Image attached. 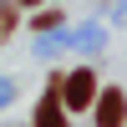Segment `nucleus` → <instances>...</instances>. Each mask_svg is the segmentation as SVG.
<instances>
[{
	"instance_id": "1",
	"label": "nucleus",
	"mask_w": 127,
	"mask_h": 127,
	"mask_svg": "<svg viewBox=\"0 0 127 127\" xmlns=\"http://www.w3.org/2000/svg\"><path fill=\"white\" fill-rule=\"evenodd\" d=\"M122 122H127V97L117 87H107L97 97V127H122Z\"/></svg>"
},
{
	"instance_id": "2",
	"label": "nucleus",
	"mask_w": 127,
	"mask_h": 127,
	"mask_svg": "<svg viewBox=\"0 0 127 127\" xmlns=\"http://www.w3.org/2000/svg\"><path fill=\"white\" fill-rule=\"evenodd\" d=\"M92 97H97V76H92V71H71V81H66V107L81 112V107H92Z\"/></svg>"
},
{
	"instance_id": "3",
	"label": "nucleus",
	"mask_w": 127,
	"mask_h": 127,
	"mask_svg": "<svg viewBox=\"0 0 127 127\" xmlns=\"http://www.w3.org/2000/svg\"><path fill=\"white\" fill-rule=\"evenodd\" d=\"M36 127H66V117H61V87L46 92V102H41V112H36Z\"/></svg>"
},
{
	"instance_id": "4",
	"label": "nucleus",
	"mask_w": 127,
	"mask_h": 127,
	"mask_svg": "<svg viewBox=\"0 0 127 127\" xmlns=\"http://www.w3.org/2000/svg\"><path fill=\"white\" fill-rule=\"evenodd\" d=\"M10 20H15V15H10V10H0V41L10 36Z\"/></svg>"
},
{
	"instance_id": "5",
	"label": "nucleus",
	"mask_w": 127,
	"mask_h": 127,
	"mask_svg": "<svg viewBox=\"0 0 127 127\" xmlns=\"http://www.w3.org/2000/svg\"><path fill=\"white\" fill-rule=\"evenodd\" d=\"M20 5H36V0H20Z\"/></svg>"
}]
</instances>
